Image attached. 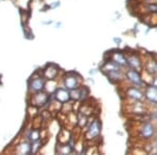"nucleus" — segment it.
<instances>
[{"instance_id": "nucleus-1", "label": "nucleus", "mask_w": 157, "mask_h": 155, "mask_svg": "<svg viewBox=\"0 0 157 155\" xmlns=\"http://www.w3.org/2000/svg\"><path fill=\"white\" fill-rule=\"evenodd\" d=\"M139 137L145 141H150L156 134V127L151 122H145L140 125L138 129Z\"/></svg>"}, {"instance_id": "nucleus-2", "label": "nucleus", "mask_w": 157, "mask_h": 155, "mask_svg": "<svg viewBox=\"0 0 157 155\" xmlns=\"http://www.w3.org/2000/svg\"><path fill=\"white\" fill-rule=\"evenodd\" d=\"M125 76H126V78L128 79L129 82H131L133 85L137 86V87H141V86L145 84L139 72L136 69H134V68H130V69H128L127 72H126Z\"/></svg>"}, {"instance_id": "nucleus-3", "label": "nucleus", "mask_w": 157, "mask_h": 155, "mask_svg": "<svg viewBox=\"0 0 157 155\" xmlns=\"http://www.w3.org/2000/svg\"><path fill=\"white\" fill-rule=\"evenodd\" d=\"M126 95L129 99H131L134 102H139L141 100H144L145 98V95L141 91L137 86H129V87L126 89Z\"/></svg>"}, {"instance_id": "nucleus-4", "label": "nucleus", "mask_w": 157, "mask_h": 155, "mask_svg": "<svg viewBox=\"0 0 157 155\" xmlns=\"http://www.w3.org/2000/svg\"><path fill=\"white\" fill-rule=\"evenodd\" d=\"M126 59H127V64L131 68H134L136 70H140L143 67V62H141L140 58L135 54L126 55Z\"/></svg>"}, {"instance_id": "nucleus-5", "label": "nucleus", "mask_w": 157, "mask_h": 155, "mask_svg": "<svg viewBox=\"0 0 157 155\" xmlns=\"http://www.w3.org/2000/svg\"><path fill=\"white\" fill-rule=\"evenodd\" d=\"M145 98L148 100L150 103L157 105V87L153 85H150L146 88V91L144 92Z\"/></svg>"}, {"instance_id": "nucleus-6", "label": "nucleus", "mask_w": 157, "mask_h": 155, "mask_svg": "<svg viewBox=\"0 0 157 155\" xmlns=\"http://www.w3.org/2000/svg\"><path fill=\"white\" fill-rule=\"evenodd\" d=\"M101 133V124L98 119L92 122V124L89 126V129L87 131V138H95Z\"/></svg>"}, {"instance_id": "nucleus-7", "label": "nucleus", "mask_w": 157, "mask_h": 155, "mask_svg": "<svg viewBox=\"0 0 157 155\" xmlns=\"http://www.w3.org/2000/svg\"><path fill=\"white\" fill-rule=\"evenodd\" d=\"M65 86L67 87V89L69 90H75L78 88V79L75 73H69L65 77Z\"/></svg>"}, {"instance_id": "nucleus-8", "label": "nucleus", "mask_w": 157, "mask_h": 155, "mask_svg": "<svg viewBox=\"0 0 157 155\" xmlns=\"http://www.w3.org/2000/svg\"><path fill=\"white\" fill-rule=\"evenodd\" d=\"M146 72L150 76H157V61L153 59H148L145 63Z\"/></svg>"}, {"instance_id": "nucleus-9", "label": "nucleus", "mask_w": 157, "mask_h": 155, "mask_svg": "<svg viewBox=\"0 0 157 155\" xmlns=\"http://www.w3.org/2000/svg\"><path fill=\"white\" fill-rule=\"evenodd\" d=\"M112 61L116 63L118 66H126L127 64V59H126V55H124L121 52H115L112 55Z\"/></svg>"}, {"instance_id": "nucleus-10", "label": "nucleus", "mask_w": 157, "mask_h": 155, "mask_svg": "<svg viewBox=\"0 0 157 155\" xmlns=\"http://www.w3.org/2000/svg\"><path fill=\"white\" fill-rule=\"evenodd\" d=\"M56 96H57L58 101L62 102V103H65V102L69 101L70 99V93L68 92L66 89H62V88H60V89L57 90V93H56Z\"/></svg>"}, {"instance_id": "nucleus-11", "label": "nucleus", "mask_w": 157, "mask_h": 155, "mask_svg": "<svg viewBox=\"0 0 157 155\" xmlns=\"http://www.w3.org/2000/svg\"><path fill=\"white\" fill-rule=\"evenodd\" d=\"M57 73H58V67H57V66H55V65H49L44 72L45 77L50 79V80H52V79H54L56 76H57Z\"/></svg>"}, {"instance_id": "nucleus-12", "label": "nucleus", "mask_w": 157, "mask_h": 155, "mask_svg": "<svg viewBox=\"0 0 157 155\" xmlns=\"http://www.w3.org/2000/svg\"><path fill=\"white\" fill-rule=\"evenodd\" d=\"M43 86H44V82H43V80H41V79H36V80H34L32 82V84H30L32 89L35 91L41 90L43 88Z\"/></svg>"}, {"instance_id": "nucleus-13", "label": "nucleus", "mask_w": 157, "mask_h": 155, "mask_svg": "<svg viewBox=\"0 0 157 155\" xmlns=\"http://www.w3.org/2000/svg\"><path fill=\"white\" fill-rule=\"evenodd\" d=\"M47 99L48 98H47V95L45 93H39V95L35 96V102H36L37 105H43V104L46 103Z\"/></svg>"}, {"instance_id": "nucleus-14", "label": "nucleus", "mask_w": 157, "mask_h": 155, "mask_svg": "<svg viewBox=\"0 0 157 155\" xmlns=\"http://www.w3.org/2000/svg\"><path fill=\"white\" fill-rule=\"evenodd\" d=\"M147 9L150 13H157V3L155 2H152V3H148Z\"/></svg>"}, {"instance_id": "nucleus-15", "label": "nucleus", "mask_w": 157, "mask_h": 155, "mask_svg": "<svg viewBox=\"0 0 157 155\" xmlns=\"http://www.w3.org/2000/svg\"><path fill=\"white\" fill-rule=\"evenodd\" d=\"M29 144H24L20 146V153L24 154V153H29Z\"/></svg>"}, {"instance_id": "nucleus-16", "label": "nucleus", "mask_w": 157, "mask_h": 155, "mask_svg": "<svg viewBox=\"0 0 157 155\" xmlns=\"http://www.w3.org/2000/svg\"><path fill=\"white\" fill-rule=\"evenodd\" d=\"M72 151L71 147L68 146V145H66V146H64V148H63V150H61V153L63 154H67V153H70V152Z\"/></svg>"}, {"instance_id": "nucleus-17", "label": "nucleus", "mask_w": 157, "mask_h": 155, "mask_svg": "<svg viewBox=\"0 0 157 155\" xmlns=\"http://www.w3.org/2000/svg\"><path fill=\"white\" fill-rule=\"evenodd\" d=\"M39 138V132L38 131H33L32 134H30V139H33V141H37V139Z\"/></svg>"}, {"instance_id": "nucleus-18", "label": "nucleus", "mask_w": 157, "mask_h": 155, "mask_svg": "<svg viewBox=\"0 0 157 155\" xmlns=\"http://www.w3.org/2000/svg\"><path fill=\"white\" fill-rule=\"evenodd\" d=\"M152 85L157 87V76H155V78L153 79V81H152Z\"/></svg>"}, {"instance_id": "nucleus-19", "label": "nucleus", "mask_w": 157, "mask_h": 155, "mask_svg": "<svg viewBox=\"0 0 157 155\" xmlns=\"http://www.w3.org/2000/svg\"><path fill=\"white\" fill-rule=\"evenodd\" d=\"M147 1H149V2H150V3H152V2H154V1H155V0H147Z\"/></svg>"}]
</instances>
